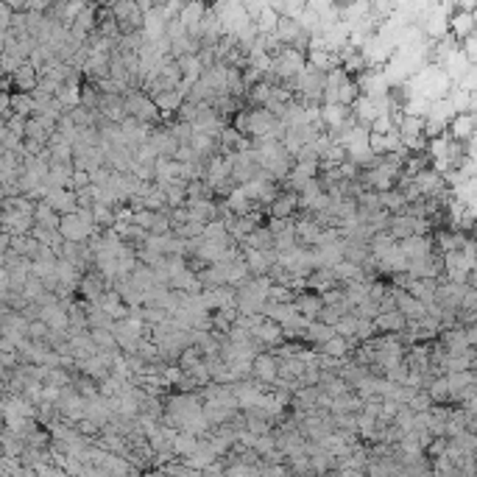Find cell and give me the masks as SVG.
<instances>
[{
  "mask_svg": "<svg viewBox=\"0 0 477 477\" xmlns=\"http://www.w3.org/2000/svg\"><path fill=\"white\" fill-rule=\"evenodd\" d=\"M240 246H243V260L249 262V268H252L255 277L271 271V260L265 257V252H260V249H255V246H246V243H240Z\"/></svg>",
  "mask_w": 477,
  "mask_h": 477,
  "instance_id": "cell-18",
  "label": "cell"
},
{
  "mask_svg": "<svg viewBox=\"0 0 477 477\" xmlns=\"http://www.w3.org/2000/svg\"><path fill=\"white\" fill-rule=\"evenodd\" d=\"M0 223H3V229L11 232V235H31L36 218L29 215V212H20V210H3Z\"/></svg>",
  "mask_w": 477,
  "mask_h": 477,
  "instance_id": "cell-5",
  "label": "cell"
},
{
  "mask_svg": "<svg viewBox=\"0 0 477 477\" xmlns=\"http://www.w3.org/2000/svg\"><path fill=\"white\" fill-rule=\"evenodd\" d=\"M274 243H277V235L268 229V223L257 226L255 232L246 237V246H255V249H260V252H268V249H274Z\"/></svg>",
  "mask_w": 477,
  "mask_h": 477,
  "instance_id": "cell-19",
  "label": "cell"
},
{
  "mask_svg": "<svg viewBox=\"0 0 477 477\" xmlns=\"http://www.w3.org/2000/svg\"><path fill=\"white\" fill-rule=\"evenodd\" d=\"M252 277L255 274H252V268H249V262L243 257H237V260L229 262V285L232 287H243Z\"/></svg>",
  "mask_w": 477,
  "mask_h": 477,
  "instance_id": "cell-20",
  "label": "cell"
},
{
  "mask_svg": "<svg viewBox=\"0 0 477 477\" xmlns=\"http://www.w3.org/2000/svg\"><path fill=\"white\" fill-rule=\"evenodd\" d=\"M449 31H452V36H455V39H469V36L477 31L475 11H469V9H461V11H455V14L449 17Z\"/></svg>",
  "mask_w": 477,
  "mask_h": 477,
  "instance_id": "cell-8",
  "label": "cell"
},
{
  "mask_svg": "<svg viewBox=\"0 0 477 477\" xmlns=\"http://www.w3.org/2000/svg\"><path fill=\"white\" fill-rule=\"evenodd\" d=\"M449 134H452L455 140L469 143L477 134V112H458V115L449 120Z\"/></svg>",
  "mask_w": 477,
  "mask_h": 477,
  "instance_id": "cell-7",
  "label": "cell"
},
{
  "mask_svg": "<svg viewBox=\"0 0 477 477\" xmlns=\"http://www.w3.org/2000/svg\"><path fill=\"white\" fill-rule=\"evenodd\" d=\"M3 3H9L14 11H29V0H3Z\"/></svg>",
  "mask_w": 477,
  "mask_h": 477,
  "instance_id": "cell-29",
  "label": "cell"
},
{
  "mask_svg": "<svg viewBox=\"0 0 477 477\" xmlns=\"http://www.w3.org/2000/svg\"><path fill=\"white\" fill-rule=\"evenodd\" d=\"M34 218L39 226H45V229H59L62 226V212H56L45 198L42 201H36V210H34Z\"/></svg>",
  "mask_w": 477,
  "mask_h": 477,
  "instance_id": "cell-16",
  "label": "cell"
},
{
  "mask_svg": "<svg viewBox=\"0 0 477 477\" xmlns=\"http://www.w3.org/2000/svg\"><path fill=\"white\" fill-rule=\"evenodd\" d=\"M98 352L101 349H98L96 338H93V332H90V329H84V332H73V335H70V354H73L76 360L96 357Z\"/></svg>",
  "mask_w": 477,
  "mask_h": 477,
  "instance_id": "cell-9",
  "label": "cell"
},
{
  "mask_svg": "<svg viewBox=\"0 0 477 477\" xmlns=\"http://www.w3.org/2000/svg\"><path fill=\"white\" fill-rule=\"evenodd\" d=\"M48 335H51V324L45 318H34L31 327H29V338L31 341H45Z\"/></svg>",
  "mask_w": 477,
  "mask_h": 477,
  "instance_id": "cell-28",
  "label": "cell"
},
{
  "mask_svg": "<svg viewBox=\"0 0 477 477\" xmlns=\"http://www.w3.org/2000/svg\"><path fill=\"white\" fill-rule=\"evenodd\" d=\"M374 324L380 332H402L408 327V316L402 310H388V313H380L374 318Z\"/></svg>",
  "mask_w": 477,
  "mask_h": 477,
  "instance_id": "cell-15",
  "label": "cell"
},
{
  "mask_svg": "<svg viewBox=\"0 0 477 477\" xmlns=\"http://www.w3.org/2000/svg\"><path fill=\"white\" fill-rule=\"evenodd\" d=\"M45 201L56 210V212H76L78 210V193L73 190V188H51V193L45 195Z\"/></svg>",
  "mask_w": 477,
  "mask_h": 477,
  "instance_id": "cell-6",
  "label": "cell"
},
{
  "mask_svg": "<svg viewBox=\"0 0 477 477\" xmlns=\"http://www.w3.org/2000/svg\"><path fill=\"white\" fill-rule=\"evenodd\" d=\"M126 112L131 118L143 120V123H151V126H159L162 123V109L157 106V101L148 96L145 90H128L126 93Z\"/></svg>",
  "mask_w": 477,
  "mask_h": 477,
  "instance_id": "cell-1",
  "label": "cell"
},
{
  "mask_svg": "<svg viewBox=\"0 0 477 477\" xmlns=\"http://www.w3.org/2000/svg\"><path fill=\"white\" fill-rule=\"evenodd\" d=\"M293 304H296V310L302 313V316H307L310 321L318 318L321 313V307H324V296L318 293V290H302V293H296V299H293Z\"/></svg>",
  "mask_w": 477,
  "mask_h": 477,
  "instance_id": "cell-11",
  "label": "cell"
},
{
  "mask_svg": "<svg viewBox=\"0 0 477 477\" xmlns=\"http://www.w3.org/2000/svg\"><path fill=\"white\" fill-rule=\"evenodd\" d=\"M252 335H255L265 349H277V347H282V344L287 341L285 327H282L279 321H274V318H268V316L262 318L255 329H252Z\"/></svg>",
  "mask_w": 477,
  "mask_h": 477,
  "instance_id": "cell-2",
  "label": "cell"
},
{
  "mask_svg": "<svg viewBox=\"0 0 477 477\" xmlns=\"http://www.w3.org/2000/svg\"><path fill=\"white\" fill-rule=\"evenodd\" d=\"M185 93L182 90H162L159 96H154V101H157V106L162 109V115L165 118H173L176 112H179V106L185 103Z\"/></svg>",
  "mask_w": 477,
  "mask_h": 477,
  "instance_id": "cell-14",
  "label": "cell"
},
{
  "mask_svg": "<svg viewBox=\"0 0 477 477\" xmlns=\"http://www.w3.org/2000/svg\"><path fill=\"white\" fill-rule=\"evenodd\" d=\"M255 380L262 385H274L279 380V357L274 352H260L255 357Z\"/></svg>",
  "mask_w": 477,
  "mask_h": 477,
  "instance_id": "cell-3",
  "label": "cell"
},
{
  "mask_svg": "<svg viewBox=\"0 0 477 477\" xmlns=\"http://www.w3.org/2000/svg\"><path fill=\"white\" fill-rule=\"evenodd\" d=\"M11 81H14V90H20V93H34V90L39 87V70H36L31 62H23L11 73Z\"/></svg>",
  "mask_w": 477,
  "mask_h": 477,
  "instance_id": "cell-12",
  "label": "cell"
},
{
  "mask_svg": "<svg viewBox=\"0 0 477 477\" xmlns=\"http://www.w3.org/2000/svg\"><path fill=\"white\" fill-rule=\"evenodd\" d=\"M11 106H14V112L17 115H26V118H31L34 112H36V103H34V93H11Z\"/></svg>",
  "mask_w": 477,
  "mask_h": 477,
  "instance_id": "cell-25",
  "label": "cell"
},
{
  "mask_svg": "<svg viewBox=\"0 0 477 477\" xmlns=\"http://www.w3.org/2000/svg\"><path fill=\"white\" fill-rule=\"evenodd\" d=\"M357 313H344V316L338 318V324H335V332L338 335H344V338H349L352 347H357Z\"/></svg>",
  "mask_w": 477,
  "mask_h": 477,
  "instance_id": "cell-22",
  "label": "cell"
},
{
  "mask_svg": "<svg viewBox=\"0 0 477 477\" xmlns=\"http://www.w3.org/2000/svg\"><path fill=\"white\" fill-rule=\"evenodd\" d=\"M154 148H157V154L159 157H170V159H176V151H179V137L170 131V128L165 126V123H159L157 128H154V134H151V140H148Z\"/></svg>",
  "mask_w": 477,
  "mask_h": 477,
  "instance_id": "cell-4",
  "label": "cell"
},
{
  "mask_svg": "<svg viewBox=\"0 0 477 477\" xmlns=\"http://www.w3.org/2000/svg\"><path fill=\"white\" fill-rule=\"evenodd\" d=\"M93 332V338H96L98 349L101 352H120V344H118V335H115V329H90Z\"/></svg>",
  "mask_w": 477,
  "mask_h": 477,
  "instance_id": "cell-24",
  "label": "cell"
},
{
  "mask_svg": "<svg viewBox=\"0 0 477 477\" xmlns=\"http://www.w3.org/2000/svg\"><path fill=\"white\" fill-rule=\"evenodd\" d=\"M332 335H338L332 324H327V321H321V318H313V321H310V327H307V332H304V341L313 347V344H324V341H329Z\"/></svg>",
  "mask_w": 477,
  "mask_h": 477,
  "instance_id": "cell-17",
  "label": "cell"
},
{
  "mask_svg": "<svg viewBox=\"0 0 477 477\" xmlns=\"http://www.w3.org/2000/svg\"><path fill=\"white\" fill-rule=\"evenodd\" d=\"M198 279L204 287H221L229 285V262H210L198 271Z\"/></svg>",
  "mask_w": 477,
  "mask_h": 477,
  "instance_id": "cell-13",
  "label": "cell"
},
{
  "mask_svg": "<svg viewBox=\"0 0 477 477\" xmlns=\"http://www.w3.org/2000/svg\"><path fill=\"white\" fill-rule=\"evenodd\" d=\"M93 215H96V223L101 226V229H109V226L118 223V210H115L112 204H101V201H96V204H93Z\"/></svg>",
  "mask_w": 477,
  "mask_h": 477,
  "instance_id": "cell-23",
  "label": "cell"
},
{
  "mask_svg": "<svg viewBox=\"0 0 477 477\" xmlns=\"http://www.w3.org/2000/svg\"><path fill=\"white\" fill-rule=\"evenodd\" d=\"M198 444H201V436H195L190 430H179V436L173 441V449H176L179 458H188V455H193L198 449Z\"/></svg>",
  "mask_w": 477,
  "mask_h": 477,
  "instance_id": "cell-21",
  "label": "cell"
},
{
  "mask_svg": "<svg viewBox=\"0 0 477 477\" xmlns=\"http://www.w3.org/2000/svg\"><path fill=\"white\" fill-rule=\"evenodd\" d=\"M173 232H176L179 237H185V240H190V237H204V232H207V223L188 221V223H182V226H176Z\"/></svg>",
  "mask_w": 477,
  "mask_h": 477,
  "instance_id": "cell-26",
  "label": "cell"
},
{
  "mask_svg": "<svg viewBox=\"0 0 477 477\" xmlns=\"http://www.w3.org/2000/svg\"><path fill=\"white\" fill-rule=\"evenodd\" d=\"M299 212V193L296 190H282L277 195V201L268 207V215L274 218H296Z\"/></svg>",
  "mask_w": 477,
  "mask_h": 477,
  "instance_id": "cell-10",
  "label": "cell"
},
{
  "mask_svg": "<svg viewBox=\"0 0 477 477\" xmlns=\"http://www.w3.org/2000/svg\"><path fill=\"white\" fill-rule=\"evenodd\" d=\"M201 360H204V352L193 344V347H188V349L182 352V357H179V366H182L185 371H190L193 366H195V363H201Z\"/></svg>",
  "mask_w": 477,
  "mask_h": 477,
  "instance_id": "cell-27",
  "label": "cell"
}]
</instances>
